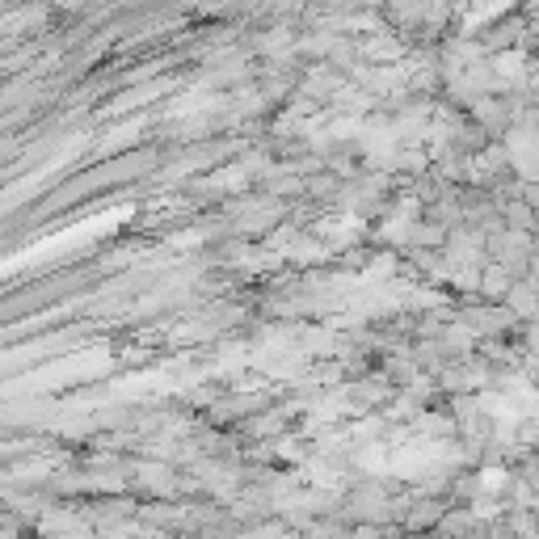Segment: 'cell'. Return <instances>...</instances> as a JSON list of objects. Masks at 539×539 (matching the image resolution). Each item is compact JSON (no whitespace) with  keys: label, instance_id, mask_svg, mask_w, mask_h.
Segmentation results:
<instances>
[{"label":"cell","instance_id":"cell-1","mask_svg":"<svg viewBox=\"0 0 539 539\" xmlns=\"http://www.w3.org/2000/svg\"><path fill=\"white\" fill-rule=\"evenodd\" d=\"M518 476H523L527 489H539V455H527L523 464H518Z\"/></svg>","mask_w":539,"mask_h":539}]
</instances>
